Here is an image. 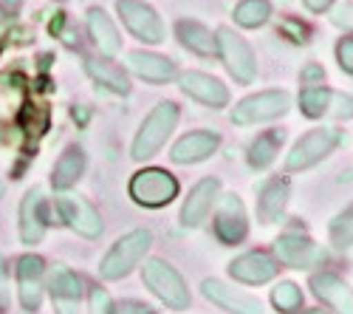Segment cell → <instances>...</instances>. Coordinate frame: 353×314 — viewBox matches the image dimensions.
<instances>
[{
  "mask_svg": "<svg viewBox=\"0 0 353 314\" xmlns=\"http://www.w3.org/2000/svg\"><path fill=\"white\" fill-rule=\"evenodd\" d=\"M283 139H285V133L277 130V128L263 130V133L252 141V145H249V164H252L254 170H266V167L277 159V153H280V148H283Z\"/></svg>",
  "mask_w": 353,
  "mask_h": 314,
  "instance_id": "4316f807",
  "label": "cell"
},
{
  "mask_svg": "<svg viewBox=\"0 0 353 314\" xmlns=\"http://www.w3.org/2000/svg\"><path fill=\"white\" fill-rule=\"evenodd\" d=\"M116 12H119L122 23L130 28V35H136L141 43H150V46L164 43V23L153 6L141 3V0H116Z\"/></svg>",
  "mask_w": 353,
  "mask_h": 314,
  "instance_id": "7c38bea8",
  "label": "cell"
},
{
  "mask_svg": "<svg viewBox=\"0 0 353 314\" xmlns=\"http://www.w3.org/2000/svg\"><path fill=\"white\" fill-rule=\"evenodd\" d=\"M3 193H6V184H3V181H0V198H3Z\"/></svg>",
  "mask_w": 353,
  "mask_h": 314,
  "instance_id": "b9f144b4",
  "label": "cell"
},
{
  "mask_svg": "<svg viewBox=\"0 0 353 314\" xmlns=\"http://www.w3.org/2000/svg\"><path fill=\"white\" fill-rule=\"evenodd\" d=\"M212 226H215V235H218V241L223 246H238V244L246 241V235H249V215H246V207L241 202V195H234V193L218 195Z\"/></svg>",
  "mask_w": 353,
  "mask_h": 314,
  "instance_id": "9c48e42d",
  "label": "cell"
},
{
  "mask_svg": "<svg viewBox=\"0 0 353 314\" xmlns=\"http://www.w3.org/2000/svg\"><path fill=\"white\" fill-rule=\"evenodd\" d=\"M128 68L144 79V82H153V85H161V82H170L175 77V63L167 60L161 54H153V51H130L128 54Z\"/></svg>",
  "mask_w": 353,
  "mask_h": 314,
  "instance_id": "7402d4cb",
  "label": "cell"
},
{
  "mask_svg": "<svg viewBox=\"0 0 353 314\" xmlns=\"http://www.w3.org/2000/svg\"><path fill=\"white\" fill-rule=\"evenodd\" d=\"M88 314H116V303L102 286L88 289Z\"/></svg>",
  "mask_w": 353,
  "mask_h": 314,
  "instance_id": "1f68e13d",
  "label": "cell"
},
{
  "mask_svg": "<svg viewBox=\"0 0 353 314\" xmlns=\"http://www.w3.org/2000/svg\"><path fill=\"white\" fill-rule=\"evenodd\" d=\"M201 292L210 303H215L218 308L229 311V314H263V303L241 289L229 286V283L218 280V277H210L201 283Z\"/></svg>",
  "mask_w": 353,
  "mask_h": 314,
  "instance_id": "2e32d148",
  "label": "cell"
},
{
  "mask_svg": "<svg viewBox=\"0 0 353 314\" xmlns=\"http://www.w3.org/2000/svg\"><path fill=\"white\" fill-rule=\"evenodd\" d=\"M46 292V261L28 252L17 261V297L26 311H40Z\"/></svg>",
  "mask_w": 353,
  "mask_h": 314,
  "instance_id": "5bb4252c",
  "label": "cell"
},
{
  "mask_svg": "<svg viewBox=\"0 0 353 314\" xmlns=\"http://www.w3.org/2000/svg\"><path fill=\"white\" fill-rule=\"evenodd\" d=\"M116 314H156V308L141 300H122L116 303Z\"/></svg>",
  "mask_w": 353,
  "mask_h": 314,
  "instance_id": "74e56055",
  "label": "cell"
},
{
  "mask_svg": "<svg viewBox=\"0 0 353 314\" xmlns=\"http://www.w3.org/2000/svg\"><path fill=\"white\" fill-rule=\"evenodd\" d=\"M48 213H51V204L40 187H32L23 195V202H20V241L23 244L34 246L46 238L48 224H51Z\"/></svg>",
  "mask_w": 353,
  "mask_h": 314,
  "instance_id": "4fadbf2b",
  "label": "cell"
},
{
  "mask_svg": "<svg viewBox=\"0 0 353 314\" xmlns=\"http://www.w3.org/2000/svg\"><path fill=\"white\" fill-rule=\"evenodd\" d=\"M46 289L54 303V314H82V297H85V280L68 269L65 264H54L48 272Z\"/></svg>",
  "mask_w": 353,
  "mask_h": 314,
  "instance_id": "8fae6325",
  "label": "cell"
},
{
  "mask_svg": "<svg viewBox=\"0 0 353 314\" xmlns=\"http://www.w3.org/2000/svg\"><path fill=\"white\" fill-rule=\"evenodd\" d=\"M179 117H181V110L175 102H159L150 113L144 117L136 139H133V159L136 161H144V159H153L161 148H164V141L172 136L175 125H179Z\"/></svg>",
  "mask_w": 353,
  "mask_h": 314,
  "instance_id": "6da1fadb",
  "label": "cell"
},
{
  "mask_svg": "<svg viewBox=\"0 0 353 314\" xmlns=\"http://www.w3.org/2000/svg\"><path fill=\"white\" fill-rule=\"evenodd\" d=\"M85 71H88V77H91L97 85L108 88L110 94H119V97L130 94V77H128V71L122 66H116L113 60H108V57H102V60H97V57L85 60Z\"/></svg>",
  "mask_w": 353,
  "mask_h": 314,
  "instance_id": "cb8c5ba5",
  "label": "cell"
},
{
  "mask_svg": "<svg viewBox=\"0 0 353 314\" xmlns=\"http://www.w3.org/2000/svg\"><path fill=\"white\" fill-rule=\"evenodd\" d=\"M288 193H291V184L285 176H274V179H266L257 190V218L260 224H277L283 221L285 215V204H288Z\"/></svg>",
  "mask_w": 353,
  "mask_h": 314,
  "instance_id": "44dd1931",
  "label": "cell"
},
{
  "mask_svg": "<svg viewBox=\"0 0 353 314\" xmlns=\"http://www.w3.org/2000/svg\"><path fill=\"white\" fill-rule=\"evenodd\" d=\"M305 6L311 9V12H325V9H331L334 6V0H305Z\"/></svg>",
  "mask_w": 353,
  "mask_h": 314,
  "instance_id": "ab89813d",
  "label": "cell"
},
{
  "mask_svg": "<svg viewBox=\"0 0 353 314\" xmlns=\"http://www.w3.org/2000/svg\"><path fill=\"white\" fill-rule=\"evenodd\" d=\"M150 244H153L150 230H130L128 235H122L119 241L108 249V255L99 264V277L102 280H122V277H128L141 264V258L147 255V249H150Z\"/></svg>",
  "mask_w": 353,
  "mask_h": 314,
  "instance_id": "7a4b0ae2",
  "label": "cell"
},
{
  "mask_svg": "<svg viewBox=\"0 0 353 314\" xmlns=\"http://www.w3.org/2000/svg\"><path fill=\"white\" fill-rule=\"evenodd\" d=\"M288 108H291V97L285 91H260V94L241 99L232 108V122L241 128L272 122V119L283 117V113H288Z\"/></svg>",
  "mask_w": 353,
  "mask_h": 314,
  "instance_id": "52a82bcc",
  "label": "cell"
},
{
  "mask_svg": "<svg viewBox=\"0 0 353 314\" xmlns=\"http://www.w3.org/2000/svg\"><path fill=\"white\" fill-rule=\"evenodd\" d=\"M297 314H331V311H325V308H305V311H297Z\"/></svg>",
  "mask_w": 353,
  "mask_h": 314,
  "instance_id": "60d3db41",
  "label": "cell"
},
{
  "mask_svg": "<svg viewBox=\"0 0 353 314\" xmlns=\"http://www.w3.org/2000/svg\"><path fill=\"white\" fill-rule=\"evenodd\" d=\"M328 235H331V244L336 249H350L353 246V207L342 210L331 226H328Z\"/></svg>",
  "mask_w": 353,
  "mask_h": 314,
  "instance_id": "4dcf8cb0",
  "label": "cell"
},
{
  "mask_svg": "<svg viewBox=\"0 0 353 314\" xmlns=\"http://www.w3.org/2000/svg\"><path fill=\"white\" fill-rule=\"evenodd\" d=\"M181 91L190 97V99H195V102H201V105H207V108H223L226 102H229V91H226V85L221 82V79H215V77H210V74H203V71H187V74H181Z\"/></svg>",
  "mask_w": 353,
  "mask_h": 314,
  "instance_id": "d6986e66",
  "label": "cell"
},
{
  "mask_svg": "<svg viewBox=\"0 0 353 314\" xmlns=\"http://www.w3.org/2000/svg\"><path fill=\"white\" fill-rule=\"evenodd\" d=\"M128 193L139 207L159 210L167 207L172 198H179V179L164 167H144L139 173H133Z\"/></svg>",
  "mask_w": 353,
  "mask_h": 314,
  "instance_id": "277c9868",
  "label": "cell"
},
{
  "mask_svg": "<svg viewBox=\"0 0 353 314\" xmlns=\"http://www.w3.org/2000/svg\"><path fill=\"white\" fill-rule=\"evenodd\" d=\"M141 280L167 308H175V311L190 308V303H192L190 289H187L184 277L179 275V269H175L172 264H167L161 258H150L141 269Z\"/></svg>",
  "mask_w": 353,
  "mask_h": 314,
  "instance_id": "3957f363",
  "label": "cell"
},
{
  "mask_svg": "<svg viewBox=\"0 0 353 314\" xmlns=\"http://www.w3.org/2000/svg\"><path fill=\"white\" fill-rule=\"evenodd\" d=\"M88 35H91L94 46L99 48L102 57H108V60L122 51V37H119V32H116V23L99 6L88 9Z\"/></svg>",
  "mask_w": 353,
  "mask_h": 314,
  "instance_id": "603a6c76",
  "label": "cell"
},
{
  "mask_svg": "<svg viewBox=\"0 0 353 314\" xmlns=\"http://www.w3.org/2000/svg\"><path fill=\"white\" fill-rule=\"evenodd\" d=\"M54 210L57 215L63 218V224L68 230H74L77 235L88 238V241H97L102 235V215L97 213V207L88 202L82 195H74V193H63L60 198L54 202Z\"/></svg>",
  "mask_w": 353,
  "mask_h": 314,
  "instance_id": "ba28073f",
  "label": "cell"
},
{
  "mask_svg": "<svg viewBox=\"0 0 353 314\" xmlns=\"http://www.w3.org/2000/svg\"><path fill=\"white\" fill-rule=\"evenodd\" d=\"M12 303V289H9V266H6V258L0 252V311H6Z\"/></svg>",
  "mask_w": 353,
  "mask_h": 314,
  "instance_id": "e575fe53",
  "label": "cell"
},
{
  "mask_svg": "<svg viewBox=\"0 0 353 314\" xmlns=\"http://www.w3.org/2000/svg\"><path fill=\"white\" fill-rule=\"evenodd\" d=\"M342 130L336 128H314L305 136H300L294 141V148L285 156V170L294 173V170H308L314 164H319L325 156L334 153V148L339 145Z\"/></svg>",
  "mask_w": 353,
  "mask_h": 314,
  "instance_id": "8992f818",
  "label": "cell"
},
{
  "mask_svg": "<svg viewBox=\"0 0 353 314\" xmlns=\"http://www.w3.org/2000/svg\"><path fill=\"white\" fill-rule=\"evenodd\" d=\"M269 17H272L269 0H241L234 6V23L243 28H260V26H266Z\"/></svg>",
  "mask_w": 353,
  "mask_h": 314,
  "instance_id": "f1b7e54d",
  "label": "cell"
},
{
  "mask_svg": "<svg viewBox=\"0 0 353 314\" xmlns=\"http://www.w3.org/2000/svg\"><path fill=\"white\" fill-rule=\"evenodd\" d=\"M215 48H218V54H221L226 71H229L234 79H238L241 85L254 82V77H257L254 51H252V46H249L238 32H232L229 26H221L218 32H215Z\"/></svg>",
  "mask_w": 353,
  "mask_h": 314,
  "instance_id": "5b68a950",
  "label": "cell"
},
{
  "mask_svg": "<svg viewBox=\"0 0 353 314\" xmlns=\"http://www.w3.org/2000/svg\"><path fill=\"white\" fill-rule=\"evenodd\" d=\"M218 145H221V136L215 130H192L175 141L170 159L175 164H198L203 159H210L218 150Z\"/></svg>",
  "mask_w": 353,
  "mask_h": 314,
  "instance_id": "ffe728a7",
  "label": "cell"
},
{
  "mask_svg": "<svg viewBox=\"0 0 353 314\" xmlns=\"http://www.w3.org/2000/svg\"><path fill=\"white\" fill-rule=\"evenodd\" d=\"M334 94L328 85H314V88H303L300 94V110L308 119H325L331 117V105H334Z\"/></svg>",
  "mask_w": 353,
  "mask_h": 314,
  "instance_id": "83f0119b",
  "label": "cell"
},
{
  "mask_svg": "<svg viewBox=\"0 0 353 314\" xmlns=\"http://www.w3.org/2000/svg\"><path fill=\"white\" fill-rule=\"evenodd\" d=\"M331 20H334V26H339V28H347V32H353V3H339V6L334 9Z\"/></svg>",
  "mask_w": 353,
  "mask_h": 314,
  "instance_id": "d590c367",
  "label": "cell"
},
{
  "mask_svg": "<svg viewBox=\"0 0 353 314\" xmlns=\"http://www.w3.org/2000/svg\"><path fill=\"white\" fill-rule=\"evenodd\" d=\"M221 195V181L218 179H201L190 195L184 198V207H181V226H187V230H195V226H201L203 221H207L210 210L215 207Z\"/></svg>",
  "mask_w": 353,
  "mask_h": 314,
  "instance_id": "e0dca14e",
  "label": "cell"
},
{
  "mask_svg": "<svg viewBox=\"0 0 353 314\" xmlns=\"http://www.w3.org/2000/svg\"><path fill=\"white\" fill-rule=\"evenodd\" d=\"M85 173V150L71 145L63 150V156L57 159L54 164V173H51V184L54 190H60V193H68Z\"/></svg>",
  "mask_w": 353,
  "mask_h": 314,
  "instance_id": "d4e9b609",
  "label": "cell"
},
{
  "mask_svg": "<svg viewBox=\"0 0 353 314\" xmlns=\"http://www.w3.org/2000/svg\"><path fill=\"white\" fill-rule=\"evenodd\" d=\"M283 32L291 35L294 43H308V28L303 23H297V20H285L283 23Z\"/></svg>",
  "mask_w": 353,
  "mask_h": 314,
  "instance_id": "f35d334b",
  "label": "cell"
},
{
  "mask_svg": "<svg viewBox=\"0 0 353 314\" xmlns=\"http://www.w3.org/2000/svg\"><path fill=\"white\" fill-rule=\"evenodd\" d=\"M300 79H303L305 88H314V85H325V68L316 66V63H311L308 68H303Z\"/></svg>",
  "mask_w": 353,
  "mask_h": 314,
  "instance_id": "8d00e7d4",
  "label": "cell"
},
{
  "mask_svg": "<svg viewBox=\"0 0 353 314\" xmlns=\"http://www.w3.org/2000/svg\"><path fill=\"white\" fill-rule=\"evenodd\" d=\"M336 60H339V68L345 74H353V35H345L336 43Z\"/></svg>",
  "mask_w": 353,
  "mask_h": 314,
  "instance_id": "d6a6232c",
  "label": "cell"
},
{
  "mask_svg": "<svg viewBox=\"0 0 353 314\" xmlns=\"http://www.w3.org/2000/svg\"><path fill=\"white\" fill-rule=\"evenodd\" d=\"M308 286L314 295L336 314H353V289L336 275V272H316L311 275Z\"/></svg>",
  "mask_w": 353,
  "mask_h": 314,
  "instance_id": "ac0fdd59",
  "label": "cell"
},
{
  "mask_svg": "<svg viewBox=\"0 0 353 314\" xmlns=\"http://www.w3.org/2000/svg\"><path fill=\"white\" fill-rule=\"evenodd\" d=\"M274 258L277 264L291 269H311L328 264V249L303 233H285L274 241Z\"/></svg>",
  "mask_w": 353,
  "mask_h": 314,
  "instance_id": "30bf717a",
  "label": "cell"
},
{
  "mask_svg": "<svg viewBox=\"0 0 353 314\" xmlns=\"http://www.w3.org/2000/svg\"><path fill=\"white\" fill-rule=\"evenodd\" d=\"M277 272H280L277 258L269 255V252H263V249L243 252L241 258H234L229 264V275L238 283H246V286H263V283L274 280Z\"/></svg>",
  "mask_w": 353,
  "mask_h": 314,
  "instance_id": "9a60e30c",
  "label": "cell"
},
{
  "mask_svg": "<svg viewBox=\"0 0 353 314\" xmlns=\"http://www.w3.org/2000/svg\"><path fill=\"white\" fill-rule=\"evenodd\" d=\"M331 117L336 119H353V97L347 94H334V105H331Z\"/></svg>",
  "mask_w": 353,
  "mask_h": 314,
  "instance_id": "836d02e7",
  "label": "cell"
},
{
  "mask_svg": "<svg viewBox=\"0 0 353 314\" xmlns=\"http://www.w3.org/2000/svg\"><path fill=\"white\" fill-rule=\"evenodd\" d=\"M303 300H305V295L294 280H280L272 289V306L280 314H297L303 308Z\"/></svg>",
  "mask_w": 353,
  "mask_h": 314,
  "instance_id": "f546056e",
  "label": "cell"
},
{
  "mask_svg": "<svg viewBox=\"0 0 353 314\" xmlns=\"http://www.w3.org/2000/svg\"><path fill=\"white\" fill-rule=\"evenodd\" d=\"M175 35H179L184 48H190V51H195L201 57H210V54L218 51L215 48V35L210 32L207 26H201L195 20H179L175 23Z\"/></svg>",
  "mask_w": 353,
  "mask_h": 314,
  "instance_id": "484cf974",
  "label": "cell"
}]
</instances>
